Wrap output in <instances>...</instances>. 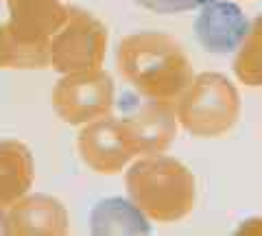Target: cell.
<instances>
[{"instance_id":"1","label":"cell","mask_w":262,"mask_h":236,"mask_svg":"<svg viewBox=\"0 0 262 236\" xmlns=\"http://www.w3.org/2000/svg\"><path fill=\"white\" fill-rule=\"evenodd\" d=\"M142 9L160 13V15H173V13H186L192 11L201 5H208L210 0H134Z\"/></svg>"}]
</instances>
